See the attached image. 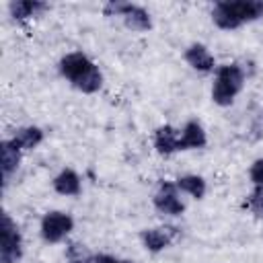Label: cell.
I'll list each match as a JSON object with an SVG mask.
<instances>
[{
	"label": "cell",
	"instance_id": "1",
	"mask_svg": "<svg viewBox=\"0 0 263 263\" xmlns=\"http://www.w3.org/2000/svg\"><path fill=\"white\" fill-rule=\"evenodd\" d=\"M60 72L82 92H97L103 84V74L99 68L80 51H72L62 58Z\"/></svg>",
	"mask_w": 263,
	"mask_h": 263
},
{
	"label": "cell",
	"instance_id": "15",
	"mask_svg": "<svg viewBox=\"0 0 263 263\" xmlns=\"http://www.w3.org/2000/svg\"><path fill=\"white\" fill-rule=\"evenodd\" d=\"M70 263H129L123 259H115L111 255H86L78 245H72L68 251Z\"/></svg>",
	"mask_w": 263,
	"mask_h": 263
},
{
	"label": "cell",
	"instance_id": "18",
	"mask_svg": "<svg viewBox=\"0 0 263 263\" xmlns=\"http://www.w3.org/2000/svg\"><path fill=\"white\" fill-rule=\"evenodd\" d=\"M249 205H251V210L255 212V216L263 218V187H257V189L251 193Z\"/></svg>",
	"mask_w": 263,
	"mask_h": 263
},
{
	"label": "cell",
	"instance_id": "9",
	"mask_svg": "<svg viewBox=\"0 0 263 263\" xmlns=\"http://www.w3.org/2000/svg\"><path fill=\"white\" fill-rule=\"evenodd\" d=\"M173 236H175V228H150L142 232V242L148 251L158 253L171 245Z\"/></svg>",
	"mask_w": 263,
	"mask_h": 263
},
{
	"label": "cell",
	"instance_id": "3",
	"mask_svg": "<svg viewBox=\"0 0 263 263\" xmlns=\"http://www.w3.org/2000/svg\"><path fill=\"white\" fill-rule=\"evenodd\" d=\"M242 82H245V74H242L240 66H236V64H226V66L218 68L216 82H214V88H212V99H214V103L220 105V107L230 105V103L234 101V97L240 92Z\"/></svg>",
	"mask_w": 263,
	"mask_h": 263
},
{
	"label": "cell",
	"instance_id": "11",
	"mask_svg": "<svg viewBox=\"0 0 263 263\" xmlns=\"http://www.w3.org/2000/svg\"><path fill=\"white\" fill-rule=\"evenodd\" d=\"M154 146L160 154H171L179 150V132L171 125H162L154 134Z\"/></svg>",
	"mask_w": 263,
	"mask_h": 263
},
{
	"label": "cell",
	"instance_id": "14",
	"mask_svg": "<svg viewBox=\"0 0 263 263\" xmlns=\"http://www.w3.org/2000/svg\"><path fill=\"white\" fill-rule=\"evenodd\" d=\"M41 140H43V132L39 127H21V129H16V134L12 136L10 142L18 150H29V148H35Z\"/></svg>",
	"mask_w": 263,
	"mask_h": 263
},
{
	"label": "cell",
	"instance_id": "2",
	"mask_svg": "<svg viewBox=\"0 0 263 263\" xmlns=\"http://www.w3.org/2000/svg\"><path fill=\"white\" fill-rule=\"evenodd\" d=\"M263 16V0H234V2H218L212 10V18L220 29H236L249 21H257Z\"/></svg>",
	"mask_w": 263,
	"mask_h": 263
},
{
	"label": "cell",
	"instance_id": "4",
	"mask_svg": "<svg viewBox=\"0 0 263 263\" xmlns=\"http://www.w3.org/2000/svg\"><path fill=\"white\" fill-rule=\"evenodd\" d=\"M23 253L21 232L8 214L2 216L0 226V263H16Z\"/></svg>",
	"mask_w": 263,
	"mask_h": 263
},
{
	"label": "cell",
	"instance_id": "17",
	"mask_svg": "<svg viewBox=\"0 0 263 263\" xmlns=\"http://www.w3.org/2000/svg\"><path fill=\"white\" fill-rule=\"evenodd\" d=\"M177 187L195 199H201L205 195V181L197 175H185V177L177 179Z\"/></svg>",
	"mask_w": 263,
	"mask_h": 263
},
{
	"label": "cell",
	"instance_id": "16",
	"mask_svg": "<svg viewBox=\"0 0 263 263\" xmlns=\"http://www.w3.org/2000/svg\"><path fill=\"white\" fill-rule=\"evenodd\" d=\"M47 10V4L45 2H39V0H16L10 4V12L12 16L16 18H29V16H37L39 12Z\"/></svg>",
	"mask_w": 263,
	"mask_h": 263
},
{
	"label": "cell",
	"instance_id": "12",
	"mask_svg": "<svg viewBox=\"0 0 263 263\" xmlns=\"http://www.w3.org/2000/svg\"><path fill=\"white\" fill-rule=\"evenodd\" d=\"M18 160H21V150L10 140H4L0 144V162H2V175H4V179H8L12 175V171H16Z\"/></svg>",
	"mask_w": 263,
	"mask_h": 263
},
{
	"label": "cell",
	"instance_id": "5",
	"mask_svg": "<svg viewBox=\"0 0 263 263\" xmlns=\"http://www.w3.org/2000/svg\"><path fill=\"white\" fill-rule=\"evenodd\" d=\"M105 14H117L123 18V23L134 29V31H148L152 27L150 14L136 4H125V2H111L105 6Z\"/></svg>",
	"mask_w": 263,
	"mask_h": 263
},
{
	"label": "cell",
	"instance_id": "7",
	"mask_svg": "<svg viewBox=\"0 0 263 263\" xmlns=\"http://www.w3.org/2000/svg\"><path fill=\"white\" fill-rule=\"evenodd\" d=\"M177 189H179L177 183H160V187H158V191L154 195V205H156L158 212H162L166 216H179V214H183L185 205L179 199Z\"/></svg>",
	"mask_w": 263,
	"mask_h": 263
},
{
	"label": "cell",
	"instance_id": "19",
	"mask_svg": "<svg viewBox=\"0 0 263 263\" xmlns=\"http://www.w3.org/2000/svg\"><path fill=\"white\" fill-rule=\"evenodd\" d=\"M251 181L257 187H263V158L253 162V166H251Z\"/></svg>",
	"mask_w": 263,
	"mask_h": 263
},
{
	"label": "cell",
	"instance_id": "10",
	"mask_svg": "<svg viewBox=\"0 0 263 263\" xmlns=\"http://www.w3.org/2000/svg\"><path fill=\"white\" fill-rule=\"evenodd\" d=\"M185 60L189 62L191 68L199 70V72H210L214 68V55L208 51L205 45L201 43H193L185 49Z\"/></svg>",
	"mask_w": 263,
	"mask_h": 263
},
{
	"label": "cell",
	"instance_id": "6",
	"mask_svg": "<svg viewBox=\"0 0 263 263\" xmlns=\"http://www.w3.org/2000/svg\"><path fill=\"white\" fill-rule=\"evenodd\" d=\"M74 228V220L64 212H49L41 220V236L47 242H60Z\"/></svg>",
	"mask_w": 263,
	"mask_h": 263
},
{
	"label": "cell",
	"instance_id": "8",
	"mask_svg": "<svg viewBox=\"0 0 263 263\" xmlns=\"http://www.w3.org/2000/svg\"><path fill=\"white\" fill-rule=\"evenodd\" d=\"M205 146V132L199 121H187L183 132L179 134V150L189 148H203Z\"/></svg>",
	"mask_w": 263,
	"mask_h": 263
},
{
	"label": "cell",
	"instance_id": "13",
	"mask_svg": "<svg viewBox=\"0 0 263 263\" xmlns=\"http://www.w3.org/2000/svg\"><path fill=\"white\" fill-rule=\"evenodd\" d=\"M53 189L62 195H78L80 193V177L72 168H64L53 179Z\"/></svg>",
	"mask_w": 263,
	"mask_h": 263
}]
</instances>
